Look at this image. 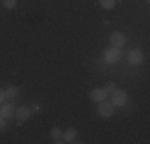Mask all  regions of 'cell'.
<instances>
[{
	"mask_svg": "<svg viewBox=\"0 0 150 144\" xmlns=\"http://www.w3.org/2000/svg\"><path fill=\"white\" fill-rule=\"evenodd\" d=\"M2 5L6 10H13L18 5V0H2Z\"/></svg>",
	"mask_w": 150,
	"mask_h": 144,
	"instance_id": "obj_13",
	"label": "cell"
},
{
	"mask_svg": "<svg viewBox=\"0 0 150 144\" xmlns=\"http://www.w3.org/2000/svg\"><path fill=\"white\" fill-rule=\"evenodd\" d=\"M5 127H6L5 118H3V117H0V131H3V130H5Z\"/></svg>",
	"mask_w": 150,
	"mask_h": 144,
	"instance_id": "obj_15",
	"label": "cell"
},
{
	"mask_svg": "<svg viewBox=\"0 0 150 144\" xmlns=\"http://www.w3.org/2000/svg\"><path fill=\"white\" fill-rule=\"evenodd\" d=\"M109 40H110V45H112L113 48H123L125 43H126V37H125V34H121V32H113Z\"/></svg>",
	"mask_w": 150,
	"mask_h": 144,
	"instance_id": "obj_3",
	"label": "cell"
},
{
	"mask_svg": "<svg viewBox=\"0 0 150 144\" xmlns=\"http://www.w3.org/2000/svg\"><path fill=\"white\" fill-rule=\"evenodd\" d=\"M107 91L104 88H94V90H91V93H90V98L94 101V103H101V101H105L107 99Z\"/></svg>",
	"mask_w": 150,
	"mask_h": 144,
	"instance_id": "obj_8",
	"label": "cell"
},
{
	"mask_svg": "<svg viewBox=\"0 0 150 144\" xmlns=\"http://www.w3.org/2000/svg\"><path fill=\"white\" fill-rule=\"evenodd\" d=\"M120 48H113V46H110V48H107L105 51H104V59L107 61V63H110V64H113V63H117V61L120 59Z\"/></svg>",
	"mask_w": 150,
	"mask_h": 144,
	"instance_id": "obj_4",
	"label": "cell"
},
{
	"mask_svg": "<svg viewBox=\"0 0 150 144\" xmlns=\"http://www.w3.org/2000/svg\"><path fill=\"white\" fill-rule=\"evenodd\" d=\"M77 136H78L77 130H75V128H69L67 131L62 133V141L64 143H77Z\"/></svg>",
	"mask_w": 150,
	"mask_h": 144,
	"instance_id": "obj_9",
	"label": "cell"
},
{
	"mask_svg": "<svg viewBox=\"0 0 150 144\" xmlns=\"http://www.w3.org/2000/svg\"><path fill=\"white\" fill-rule=\"evenodd\" d=\"M30 115H32V110L29 109V107H26V106H21V107H18V109L15 110V117L18 118V122L29 120Z\"/></svg>",
	"mask_w": 150,
	"mask_h": 144,
	"instance_id": "obj_6",
	"label": "cell"
},
{
	"mask_svg": "<svg viewBox=\"0 0 150 144\" xmlns=\"http://www.w3.org/2000/svg\"><path fill=\"white\" fill-rule=\"evenodd\" d=\"M51 138L54 139L56 143H64L62 141V131H61V128H58V127L51 128Z\"/></svg>",
	"mask_w": 150,
	"mask_h": 144,
	"instance_id": "obj_11",
	"label": "cell"
},
{
	"mask_svg": "<svg viewBox=\"0 0 150 144\" xmlns=\"http://www.w3.org/2000/svg\"><path fill=\"white\" fill-rule=\"evenodd\" d=\"M115 2L117 0H99V3H101V6L104 10H112L115 8Z\"/></svg>",
	"mask_w": 150,
	"mask_h": 144,
	"instance_id": "obj_12",
	"label": "cell"
},
{
	"mask_svg": "<svg viewBox=\"0 0 150 144\" xmlns=\"http://www.w3.org/2000/svg\"><path fill=\"white\" fill-rule=\"evenodd\" d=\"M5 99H6V98H5V91H3L2 88H0V104H2Z\"/></svg>",
	"mask_w": 150,
	"mask_h": 144,
	"instance_id": "obj_16",
	"label": "cell"
},
{
	"mask_svg": "<svg viewBox=\"0 0 150 144\" xmlns=\"http://www.w3.org/2000/svg\"><path fill=\"white\" fill-rule=\"evenodd\" d=\"M128 59H129V63H131V64H134V66L141 64V63H142V59H144L142 50H141V48H133L129 53H128Z\"/></svg>",
	"mask_w": 150,
	"mask_h": 144,
	"instance_id": "obj_5",
	"label": "cell"
},
{
	"mask_svg": "<svg viewBox=\"0 0 150 144\" xmlns=\"http://www.w3.org/2000/svg\"><path fill=\"white\" fill-rule=\"evenodd\" d=\"M110 95H112V104L115 107H123L125 104L128 103V93L125 91V90L115 88Z\"/></svg>",
	"mask_w": 150,
	"mask_h": 144,
	"instance_id": "obj_1",
	"label": "cell"
},
{
	"mask_svg": "<svg viewBox=\"0 0 150 144\" xmlns=\"http://www.w3.org/2000/svg\"><path fill=\"white\" fill-rule=\"evenodd\" d=\"M3 91H5L6 99H13V98H18V96H19V88H18V86H8V88H5Z\"/></svg>",
	"mask_w": 150,
	"mask_h": 144,
	"instance_id": "obj_10",
	"label": "cell"
},
{
	"mask_svg": "<svg viewBox=\"0 0 150 144\" xmlns=\"http://www.w3.org/2000/svg\"><path fill=\"white\" fill-rule=\"evenodd\" d=\"M113 110H115V106H113L112 103H107V99L105 101H101V103L98 104V114L101 115V117H104V118L112 117Z\"/></svg>",
	"mask_w": 150,
	"mask_h": 144,
	"instance_id": "obj_2",
	"label": "cell"
},
{
	"mask_svg": "<svg viewBox=\"0 0 150 144\" xmlns=\"http://www.w3.org/2000/svg\"><path fill=\"white\" fill-rule=\"evenodd\" d=\"M15 104L11 103H5L2 104V107H0V117H3L6 120V118H11L13 115H15Z\"/></svg>",
	"mask_w": 150,
	"mask_h": 144,
	"instance_id": "obj_7",
	"label": "cell"
},
{
	"mask_svg": "<svg viewBox=\"0 0 150 144\" xmlns=\"http://www.w3.org/2000/svg\"><path fill=\"white\" fill-rule=\"evenodd\" d=\"M115 88H117L115 82H107V83H105V86H104V90L107 91V95H110V93H112Z\"/></svg>",
	"mask_w": 150,
	"mask_h": 144,
	"instance_id": "obj_14",
	"label": "cell"
}]
</instances>
